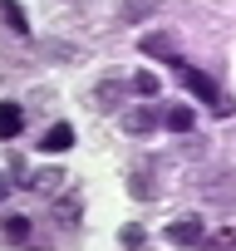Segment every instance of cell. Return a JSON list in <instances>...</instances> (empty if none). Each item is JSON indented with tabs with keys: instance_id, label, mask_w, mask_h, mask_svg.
I'll list each match as a JSON object with an SVG mask.
<instances>
[{
	"instance_id": "obj_1",
	"label": "cell",
	"mask_w": 236,
	"mask_h": 251,
	"mask_svg": "<svg viewBox=\"0 0 236 251\" xmlns=\"http://www.w3.org/2000/svg\"><path fill=\"white\" fill-rule=\"evenodd\" d=\"M172 69H177V79H182V84H187V89H192V94H197V99L216 113V118H231V113H236V103H231V99H226V94H221V89H216L202 69H192V64H182V59H177Z\"/></svg>"
},
{
	"instance_id": "obj_2",
	"label": "cell",
	"mask_w": 236,
	"mask_h": 251,
	"mask_svg": "<svg viewBox=\"0 0 236 251\" xmlns=\"http://www.w3.org/2000/svg\"><path fill=\"white\" fill-rule=\"evenodd\" d=\"M172 246H182V251H192V246H202L207 241V226L197 222V217H177V222H167V231H163Z\"/></svg>"
},
{
	"instance_id": "obj_3",
	"label": "cell",
	"mask_w": 236,
	"mask_h": 251,
	"mask_svg": "<svg viewBox=\"0 0 236 251\" xmlns=\"http://www.w3.org/2000/svg\"><path fill=\"white\" fill-rule=\"evenodd\" d=\"M74 148V128L69 123H54V128L40 133V153H69Z\"/></svg>"
},
{
	"instance_id": "obj_4",
	"label": "cell",
	"mask_w": 236,
	"mask_h": 251,
	"mask_svg": "<svg viewBox=\"0 0 236 251\" xmlns=\"http://www.w3.org/2000/svg\"><path fill=\"white\" fill-rule=\"evenodd\" d=\"M143 54H148V59H163V64H177V59H182L172 35H148V40H143Z\"/></svg>"
},
{
	"instance_id": "obj_5",
	"label": "cell",
	"mask_w": 236,
	"mask_h": 251,
	"mask_svg": "<svg viewBox=\"0 0 236 251\" xmlns=\"http://www.w3.org/2000/svg\"><path fill=\"white\" fill-rule=\"evenodd\" d=\"M163 123H167L172 133H192V128H197V113H192L187 103H167V108H163Z\"/></svg>"
},
{
	"instance_id": "obj_6",
	"label": "cell",
	"mask_w": 236,
	"mask_h": 251,
	"mask_svg": "<svg viewBox=\"0 0 236 251\" xmlns=\"http://www.w3.org/2000/svg\"><path fill=\"white\" fill-rule=\"evenodd\" d=\"M123 128H128L133 138L153 133V128H158V108H133V113H123Z\"/></svg>"
},
{
	"instance_id": "obj_7",
	"label": "cell",
	"mask_w": 236,
	"mask_h": 251,
	"mask_svg": "<svg viewBox=\"0 0 236 251\" xmlns=\"http://www.w3.org/2000/svg\"><path fill=\"white\" fill-rule=\"evenodd\" d=\"M25 128V108L20 103H0V138H15Z\"/></svg>"
},
{
	"instance_id": "obj_8",
	"label": "cell",
	"mask_w": 236,
	"mask_h": 251,
	"mask_svg": "<svg viewBox=\"0 0 236 251\" xmlns=\"http://www.w3.org/2000/svg\"><path fill=\"white\" fill-rule=\"evenodd\" d=\"M20 182H25L30 192H49V187H59V168H45V173H20Z\"/></svg>"
},
{
	"instance_id": "obj_9",
	"label": "cell",
	"mask_w": 236,
	"mask_h": 251,
	"mask_svg": "<svg viewBox=\"0 0 236 251\" xmlns=\"http://www.w3.org/2000/svg\"><path fill=\"white\" fill-rule=\"evenodd\" d=\"M0 15H5V25H10L15 35H30V20H25V10H20V0H0Z\"/></svg>"
},
{
	"instance_id": "obj_10",
	"label": "cell",
	"mask_w": 236,
	"mask_h": 251,
	"mask_svg": "<svg viewBox=\"0 0 236 251\" xmlns=\"http://www.w3.org/2000/svg\"><path fill=\"white\" fill-rule=\"evenodd\" d=\"M153 10H158V0H123V20L128 25H143Z\"/></svg>"
},
{
	"instance_id": "obj_11",
	"label": "cell",
	"mask_w": 236,
	"mask_h": 251,
	"mask_svg": "<svg viewBox=\"0 0 236 251\" xmlns=\"http://www.w3.org/2000/svg\"><path fill=\"white\" fill-rule=\"evenodd\" d=\"M133 89H138V94H143V99H153V94H158V89H163V84H158V79H153V74H133Z\"/></svg>"
},
{
	"instance_id": "obj_12",
	"label": "cell",
	"mask_w": 236,
	"mask_h": 251,
	"mask_svg": "<svg viewBox=\"0 0 236 251\" xmlns=\"http://www.w3.org/2000/svg\"><path fill=\"white\" fill-rule=\"evenodd\" d=\"M79 212H84L79 197H64V202H59V222H79Z\"/></svg>"
},
{
	"instance_id": "obj_13",
	"label": "cell",
	"mask_w": 236,
	"mask_h": 251,
	"mask_svg": "<svg viewBox=\"0 0 236 251\" xmlns=\"http://www.w3.org/2000/svg\"><path fill=\"white\" fill-rule=\"evenodd\" d=\"M5 231H10V241H30V222H25V217H10Z\"/></svg>"
},
{
	"instance_id": "obj_14",
	"label": "cell",
	"mask_w": 236,
	"mask_h": 251,
	"mask_svg": "<svg viewBox=\"0 0 236 251\" xmlns=\"http://www.w3.org/2000/svg\"><path fill=\"white\" fill-rule=\"evenodd\" d=\"M143 241H148V231H143L138 222H133V226H123V246H143Z\"/></svg>"
},
{
	"instance_id": "obj_15",
	"label": "cell",
	"mask_w": 236,
	"mask_h": 251,
	"mask_svg": "<svg viewBox=\"0 0 236 251\" xmlns=\"http://www.w3.org/2000/svg\"><path fill=\"white\" fill-rule=\"evenodd\" d=\"M216 251H236V231H221L216 236Z\"/></svg>"
},
{
	"instance_id": "obj_16",
	"label": "cell",
	"mask_w": 236,
	"mask_h": 251,
	"mask_svg": "<svg viewBox=\"0 0 236 251\" xmlns=\"http://www.w3.org/2000/svg\"><path fill=\"white\" fill-rule=\"evenodd\" d=\"M5 197H10V177H5V173H0V202H5Z\"/></svg>"
}]
</instances>
